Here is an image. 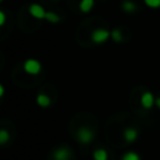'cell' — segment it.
Segmentation results:
<instances>
[{
    "mask_svg": "<svg viewBox=\"0 0 160 160\" xmlns=\"http://www.w3.org/2000/svg\"><path fill=\"white\" fill-rule=\"evenodd\" d=\"M75 139L78 142L82 144V145H89L95 139V131L89 126H80L76 129Z\"/></svg>",
    "mask_w": 160,
    "mask_h": 160,
    "instance_id": "cell-1",
    "label": "cell"
},
{
    "mask_svg": "<svg viewBox=\"0 0 160 160\" xmlns=\"http://www.w3.org/2000/svg\"><path fill=\"white\" fill-rule=\"evenodd\" d=\"M109 38H111V31L105 28H96L91 31V35H90L91 41L96 45H101V44L106 42L109 40Z\"/></svg>",
    "mask_w": 160,
    "mask_h": 160,
    "instance_id": "cell-2",
    "label": "cell"
},
{
    "mask_svg": "<svg viewBox=\"0 0 160 160\" xmlns=\"http://www.w3.org/2000/svg\"><path fill=\"white\" fill-rule=\"evenodd\" d=\"M22 70L29 75H38L42 70V65L36 59H26L22 62Z\"/></svg>",
    "mask_w": 160,
    "mask_h": 160,
    "instance_id": "cell-3",
    "label": "cell"
},
{
    "mask_svg": "<svg viewBox=\"0 0 160 160\" xmlns=\"http://www.w3.org/2000/svg\"><path fill=\"white\" fill-rule=\"evenodd\" d=\"M51 158H52V160H71L72 150L69 146H66V145L58 146L56 149L52 150Z\"/></svg>",
    "mask_w": 160,
    "mask_h": 160,
    "instance_id": "cell-4",
    "label": "cell"
},
{
    "mask_svg": "<svg viewBox=\"0 0 160 160\" xmlns=\"http://www.w3.org/2000/svg\"><path fill=\"white\" fill-rule=\"evenodd\" d=\"M122 139L126 144H134L139 139V130L135 126H126L122 130Z\"/></svg>",
    "mask_w": 160,
    "mask_h": 160,
    "instance_id": "cell-5",
    "label": "cell"
},
{
    "mask_svg": "<svg viewBox=\"0 0 160 160\" xmlns=\"http://www.w3.org/2000/svg\"><path fill=\"white\" fill-rule=\"evenodd\" d=\"M155 96H154V94L151 92V91H149V90H145L142 94H141V96H140V104H141V106L144 108V109H146V110H150V109H152L154 106H155Z\"/></svg>",
    "mask_w": 160,
    "mask_h": 160,
    "instance_id": "cell-6",
    "label": "cell"
},
{
    "mask_svg": "<svg viewBox=\"0 0 160 160\" xmlns=\"http://www.w3.org/2000/svg\"><path fill=\"white\" fill-rule=\"evenodd\" d=\"M29 14H30L34 19L44 20L45 16H46V10H45L41 5L34 2V4H30V6H29Z\"/></svg>",
    "mask_w": 160,
    "mask_h": 160,
    "instance_id": "cell-7",
    "label": "cell"
},
{
    "mask_svg": "<svg viewBox=\"0 0 160 160\" xmlns=\"http://www.w3.org/2000/svg\"><path fill=\"white\" fill-rule=\"evenodd\" d=\"M35 101H36V105H38L39 108H41V109L50 108V105H51V99H50V96H48V95L44 94V92H39V94L36 95Z\"/></svg>",
    "mask_w": 160,
    "mask_h": 160,
    "instance_id": "cell-8",
    "label": "cell"
},
{
    "mask_svg": "<svg viewBox=\"0 0 160 160\" xmlns=\"http://www.w3.org/2000/svg\"><path fill=\"white\" fill-rule=\"evenodd\" d=\"M120 6H121V10H122L124 12H126V14H134V12H136L138 9H139L138 4L134 2L132 0H122Z\"/></svg>",
    "mask_w": 160,
    "mask_h": 160,
    "instance_id": "cell-9",
    "label": "cell"
},
{
    "mask_svg": "<svg viewBox=\"0 0 160 160\" xmlns=\"http://www.w3.org/2000/svg\"><path fill=\"white\" fill-rule=\"evenodd\" d=\"M95 6V0H80L79 2V10L82 14L90 12Z\"/></svg>",
    "mask_w": 160,
    "mask_h": 160,
    "instance_id": "cell-10",
    "label": "cell"
},
{
    "mask_svg": "<svg viewBox=\"0 0 160 160\" xmlns=\"http://www.w3.org/2000/svg\"><path fill=\"white\" fill-rule=\"evenodd\" d=\"M92 160H109V154L104 148H96L92 151Z\"/></svg>",
    "mask_w": 160,
    "mask_h": 160,
    "instance_id": "cell-11",
    "label": "cell"
},
{
    "mask_svg": "<svg viewBox=\"0 0 160 160\" xmlns=\"http://www.w3.org/2000/svg\"><path fill=\"white\" fill-rule=\"evenodd\" d=\"M121 160H141V155L134 150H129L122 154Z\"/></svg>",
    "mask_w": 160,
    "mask_h": 160,
    "instance_id": "cell-12",
    "label": "cell"
},
{
    "mask_svg": "<svg viewBox=\"0 0 160 160\" xmlns=\"http://www.w3.org/2000/svg\"><path fill=\"white\" fill-rule=\"evenodd\" d=\"M45 20L49 21V22H51V24H56V22H59L61 20V18H60L59 14H56V12H54V11L50 10V11H46Z\"/></svg>",
    "mask_w": 160,
    "mask_h": 160,
    "instance_id": "cell-13",
    "label": "cell"
},
{
    "mask_svg": "<svg viewBox=\"0 0 160 160\" xmlns=\"http://www.w3.org/2000/svg\"><path fill=\"white\" fill-rule=\"evenodd\" d=\"M111 39L115 41V42H122L124 41V38H122V32L120 29H112L111 30Z\"/></svg>",
    "mask_w": 160,
    "mask_h": 160,
    "instance_id": "cell-14",
    "label": "cell"
},
{
    "mask_svg": "<svg viewBox=\"0 0 160 160\" xmlns=\"http://www.w3.org/2000/svg\"><path fill=\"white\" fill-rule=\"evenodd\" d=\"M9 140H10V132L6 129H1L0 130V144L5 145L9 142Z\"/></svg>",
    "mask_w": 160,
    "mask_h": 160,
    "instance_id": "cell-15",
    "label": "cell"
},
{
    "mask_svg": "<svg viewBox=\"0 0 160 160\" xmlns=\"http://www.w3.org/2000/svg\"><path fill=\"white\" fill-rule=\"evenodd\" d=\"M142 1L150 9H160V0H142Z\"/></svg>",
    "mask_w": 160,
    "mask_h": 160,
    "instance_id": "cell-16",
    "label": "cell"
},
{
    "mask_svg": "<svg viewBox=\"0 0 160 160\" xmlns=\"http://www.w3.org/2000/svg\"><path fill=\"white\" fill-rule=\"evenodd\" d=\"M6 22V14L4 11H0V26H4Z\"/></svg>",
    "mask_w": 160,
    "mask_h": 160,
    "instance_id": "cell-17",
    "label": "cell"
},
{
    "mask_svg": "<svg viewBox=\"0 0 160 160\" xmlns=\"http://www.w3.org/2000/svg\"><path fill=\"white\" fill-rule=\"evenodd\" d=\"M5 96V86L4 84H0V98H4Z\"/></svg>",
    "mask_w": 160,
    "mask_h": 160,
    "instance_id": "cell-18",
    "label": "cell"
},
{
    "mask_svg": "<svg viewBox=\"0 0 160 160\" xmlns=\"http://www.w3.org/2000/svg\"><path fill=\"white\" fill-rule=\"evenodd\" d=\"M155 106L160 110V96H156V99H155Z\"/></svg>",
    "mask_w": 160,
    "mask_h": 160,
    "instance_id": "cell-19",
    "label": "cell"
},
{
    "mask_svg": "<svg viewBox=\"0 0 160 160\" xmlns=\"http://www.w3.org/2000/svg\"><path fill=\"white\" fill-rule=\"evenodd\" d=\"M0 1H1V2H2V1H4V0H0Z\"/></svg>",
    "mask_w": 160,
    "mask_h": 160,
    "instance_id": "cell-20",
    "label": "cell"
},
{
    "mask_svg": "<svg viewBox=\"0 0 160 160\" xmlns=\"http://www.w3.org/2000/svg\"><path fill=\"white\" fill-rule=\"evenodd\" d=\"M52 1H56V0H52Z\"/></svg>",
    "mask_w": 160,
    "mask_h": 160,
    "instance_id": "cell-21",
    "label": "cell"
}]
</instances>
